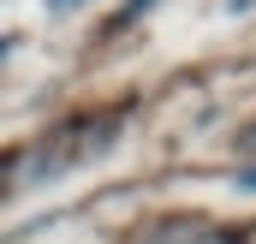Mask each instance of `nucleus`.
I'll use <instances>...</instances> for the list:
<instances>
[{
	"label": "nucleus",
	"instance_id": "nucleus-1",
	"mask_svg": "<svg viewBox=\"0 0 256 244\" xmlns=\"http://www.w3.org/2000/svg\"><path fill=\"white\" fill-rule=\"evenodd\" d=\"M72 6H84V0H48V12H54V18H66Z\"/></svg>",
	"mask_w": 256,
	"mask_h": 244
}]
</instances>
